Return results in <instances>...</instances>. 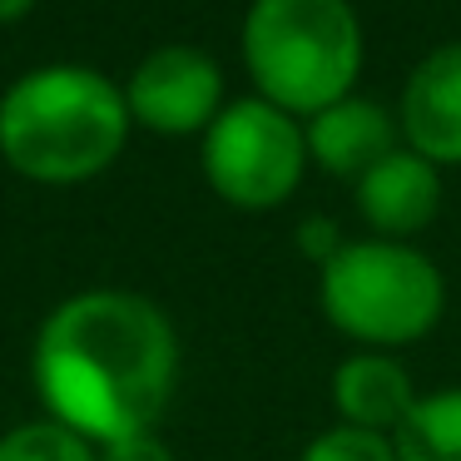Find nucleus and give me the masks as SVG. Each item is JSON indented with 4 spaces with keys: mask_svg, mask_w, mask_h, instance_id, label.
<instances>
[{
    "mask_svg": "<svg viewBox=\"0 0 461 461\" xmlns=\"http://www.w3.org/2000/svg\"><path fill=\"white\" fill-rule=\"evenodd\" d=\"M303 461H397V447H392L382 431H362V427H338L328 437H318Z\"/></svg>",
    "mask_w": 461,
    "mask_h": 461,
    "instance_id": "nucleus-13",
    "label": "nucleus"
},
{
    "mask_svg": "<svg viewBox=\"0 0 461 461\" xmlns=\"http://www.w3.org/2000/svg\"><path fill=\"white\" fill-rule=\"evenodd\" d=\"M104 461H174L169 447H164L154 431H140V437H124V441H110Z\"/></svg>",
    "mask_w": 461,
    "mask_h": 461,
    "instance_id": "nucleus-14",
    "label": "nucleus"
},
{
    "mask_svg": "<svg viewBox=\"0 0 461 461\" xmlns=\"http://www.w3.org/2000/svg\"><path fill=\"white\" fill-rule=\"evenodd\" d=\"M392 447L397 461H461V387L411 402Z\"/></svg>",
    "mask_w": 461,
    "mask_h": 461,
    "instance_id": "nucleus-11",
    "label": "nucleus"
},
{
    "mask_svg": "<svg viewBox=\"0 0 461 461\" xmlns=\"http://www.w3.org/2000/svg\"><path fill=\"white\" fill-rule=\"evenodd\" d=\"M0 461H95V456L60 421H35V427H15L11 437H0Z\"/></svg>",
    "mask_w": 461,
    "mask_h": 461,
    "instance_id": "nucleus-12",
    "label": "nucleus"
},
{
    "mask_svg": "<svg viewBox=\"0 0 461 461\" xmlns=\"http://www.w3.org/2000/svg\"><path fill=\"white\" fill-rule=\"evenodd\" d=\"M332 328L362 342H411L441 312V273L402 243H348L322 263Z\"/></svg>",
    "mask_w": 461,
    "mask_h": 461,
    "instance_id": "nucleus-4",
    "label": "nucleus"
},
{
    "mask_svg": "<svg viewBox=\"0 0 461 461\" xmlns=\"http://www.w3.org/2000/svg\"><path fill=\"white\" fill-rule=\"evenodd\" d=\"M308 149L328 174L362 179L372 164H382L392 154V120L367 100H338L322 114H312Z\"/></svg>",
    "mask_w": 461,
    "mask_h": 461,
    "instance_id": "nucleus-9",
    "label": "nucleus"
},
{
    "mask_svg": "<svg viewBox=\"0 0 461 461\" xmlns=\"http://www.w3.org/2000/svg\"><path fill=\"white\" fill-rule=\"evenodd\" d=\"M357 203L372 229L382 233H417L431 223L441 203V184L431 174V159L407 149H392L382 164H372L357 179Z\"/></svg>",
    "mask_w": 461,
    "mask_h": 461,
    "instance_id": "nucleus-8",
    "label": "nucleus"
},
{
    "mask_svg": "<svg viewBox=\"0 0 461 461\" xmlns=\"http://www.w3.org/2000/svg\"><path fill=\"white\" fill-rule=\"evenodd\" d=\"M174 332L134 293H80L60 303L35 342V382L65 431L95 441L140 437L174 392Z\"/></svg>",
    "mask_w": 461,
    "mask_h": 461,
    "instance_id": "nucleus-1",
    "label": "nucleus"
},
{
    "mask_svg": "<svg viewBox=\"0 0 461 461\" xmlns=\"http://www.w3.org/2000/svg\"><path fill=\"white\" fill-rule=\"evenodd\" d=\"M303 134L278 104L239 100L209 124L203 140V174L239 209H273L298 189Z\"/></svg>",
    "mask_w": 461,
    "mask_h": 461,
    "instance_id": "nucleus-5",
    "label": "nucleus"
},
{
    "mask_svg": "<svg viewBox=\"0 0 461 461\" xmlns=\"http://www.w3.org/2000/svg\"><path fill=\"white\" fill-rule=\"evenodd\" d=\"M35 0H0V25H11V21H21L25 11H31Z\"/></svg>",
    "mask_w": 461,
    "mask_h": 461,
    "instance_id": "nucleus-15",
    "label": "nucleus"
},
{
    "mask_svg": "<svg viewBox=\"0 0 461 461\" xmlns=\"http://www.w3.org/2000/svg\"><path fill=\"white\" fill-rule=\"evenodd\" d=\"M219 65L189 45H164L134 70L124 104L154 134H194L219 120Z\"/></svg>",
    "mask_w": 461,
    "mask_h": 461,
    "instance_id": "nucleus-6",
    "label": "nucleus"
},
{
    "mask_svg": "<svg viewBox=\"0 0 461 461\" xmlns=\"http://www.w3.org/2000/svg\"><path fill=\"white\" fill-rule=\"evenodd\" d=\"M332 397L348 427L362 431H397L402 417L411 411V382L392 357H352L332 377Z\"/></svg>",
    "mask_w": 461,
    "mask_h": 461,
    "instance_id": "nucleus-10",
    "label": "nucleus"
},
{
    "mask_svg": "<svg viewBox=\"0 0 461 461\" xmlns=\"http://www.w3.org/2000/svg\"><path fill=\"white\" fill-rule=\"evenodd\" d=\"M243 55L263 100L283 114H322L348 100L362 65V31L348 0H253Z\"/></svg>",
    "mask_w": 461,
    "mask_h": 461,
    "instance_id": "nucleus-3",
    "label": "nucleus"
},
{
    "mask_svg": "<svg viewBox=\"0 0 461 461\" xmlns=\"http://www.w3.org/2000/svg\"><path fill=\"white\" fill-rule=\"evenodd\" d=\"M402 124L421 159L461 164V45L427 55L402 95Z\"/></svg>",
    "mask_w": 461,
    "mask_h": 461,
    "instance_id": "nucleus-7",
    "label": "nucleus"
},
{
    "mask_svg": "<svg viewBox=\"0 0 461 461\" xmlns=\"http://www.w3.org/2000/svg\"><path fill=\"white\" fill-rule=\"evenodd\" d=\"M130 104L104 75L50 65L0 100V154L41 184H80L120 154Z\"/></svg>",
    "mask_w": 461,
    "mask_h": 461,
    "instance_id": "nucleus-2",
    "label": "nucleus"
}]
</instances>
